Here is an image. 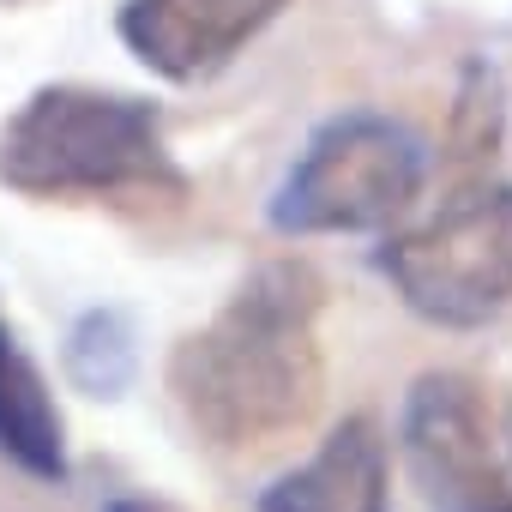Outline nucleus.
I'll use <instances>...</instances> for the list:
<instances>
[{
    "instance_id": "nucleus-8",
    "label": "nucleus",
    "mask_w": 512,
    "mask_h": 512,
    "mask_svg": "<svg viewBox=\"0 0 512 512\" xmlns=\"http://www.w3.org/2000/svg\"><path fill=\"white\" fill-rule=\"evenodd\" d=\"M0 458L19 464L31 482H49V488H61L73 476L67 416H61L43 368L25 356V344L7 320H0Z\"/></svg>"
},
{
    "instance_id": "nucleus-7",
    "label": "nucleus",
    "mask_w": 512,
    "mask_h": 512,
    "mask_svg": "<svg viewBox=\"0 0 512 512\" xmlns=\"http://www.w3.org/2000/svg\"><path fill=\"white\" fill-rule=\"evenodd\" d=\"M253 512H392V452L374 416H344L296 470L260 488Z\"/></svg>"
},
{
    "instance_id": "nucleus-12",
    "label": "nucleus",
    "mask_w": 512,
    "mask_h": 512,
    "mask_svg": "<svg viewBox=\"0 0 512 512\" xmlns=\"http://www.w3.org/2000/svg\"><path fill=\"white\" fill-rule=\"evenodd\" d=\"M506 464H512V410H506Z\"/></svg>"
},
{
    "instance_id": "nucleus-10",
    "label": "nucleus",
    "mask_w": 512,
    "mask_h": 512,
    "mask_svg": "<svg viewBox=\"0 0 512 512\" xmlns=\"http://www.w3.org/2000/svg\"><path fill=\"white\" fill-rule=\"evenodd\" d=\"M500 121H506V91H500V73L488 61H470L464 67V85H458V109H452V157L458 163H482L494 157L500 145Z\"/></svg>"
},
{
    "instance_id": "nucleus-11",
    "label": "nucleus",
    "mask_w": 512,
    "mask_h": 512,
    "mask_svg": "<svg viewBox=\"0 0 512 512\" xmlns=\"http://www.w3.org/2000/svg\"><path fill=\"white\" fill-rule=\"evenodd\" d=\"M103 512H187V506H175V500H157V494H121V500H109Z\"/></svg>"
},
{
    "instance_id": "nucleus-9",
    "label": "nucleus",
    "mask_w": 512,
    "mask_h": 512,
    "mask_svg": "<svg viewBox=\"0 0 512 512\" xmlns=\"http://www.w3.org/2000/svg\"><path fill=\"white\" fill-rule=\"evenodd\" d=\"M67 368L85 392H121L133 374V338L127 320L115 308H91L73 332H67Z\"/></svg>"
},
{
    "instance_id": "nucleus-6",
    "label": "nucleus",
    "mask_w": 512,
    "mask_h": 512,
    "mask_svg": "<svg viewBox=\"0 0 512 512\" xmlns=\"http://www.w3.org/2000/svg\"><path fill=\"white\" fill-rule=\"evenodd\" d=\"M290 0H121V49L169 85L217 79Z\"/></svg>"
},
{
    "instance_id": "nucleus-4",
    "label": "nucleus",
    "mask_w": 512,
    "mask_h": 512,
    "mask_svg": "<svg viewBox=\"0 0 512 512\" xmlns=\"http://www.w3.org/2000/svg\"><path fill=\"white\" fill-rule=\"evenodd\" d=\"M374 272L440 332L500 320L512 308V181L470 187L428 223L386 235L374 247Z\"/></svg>"
},
{
    "instance_id": "nucleus-2",
    "label": "nucleus",
    "mask_w": 512,
    "mask_h": 512,
    "mask_svg": "<svg viewBox=\"0 0 512 512\" xmlns=\"http://www.w3.org/2000/svg\"><path fill=\"white\" fill-rule=\"evenodd\" d=\"M0 187L19 199L181 193L163 109L103 85H37L0 121Z\"/></svg>"
},
{
    "instance_id": "nucleus-5",
    "label": "nucleus",
    "mask_w": 512,
    "mask_h": 512,
    "mask_svg": "<svg viewBox=\"0 0 512 512\" xmlns=\"http://www.w3.org/2000/svg\"><path fill=\"white\" fill-rule=\"evenodd\" d=\"M398 452L428 512H512V464L470 374L428 368L410 380L398 410Z\"/></svg>"
},
{
    "instance_id": "nucleus-3",
    "label": "nucleus",
    "mask_w": 512,
    "mask_h": 512,
    "mask_svg": "<svg viewBox=\"0 0 512 512\" xmlns=\"http://www.w3.org/2000/svg\"><path fill=\"white\" fill-rule=\"evenodd\" d=\"M428 187V145L410 121L344 109L308 133L266 199L278 235H374L398 223Z\"/></svg>"
},
{
    "instance_id": "nucleus-1",
    "label": "nucleus",
    "mask_w": 512,
    "mask_h": 512,
    "mask_svg": "<svg viewBox=\"0 0 512 512\" xmlns=\"http://www.w3.org/2000/svg\"><path fill=\"white\" fill-rule=\"evenodd\" d=\"M320 314L326 284L308 260L253 266L229 302L169 350V398L187 428L229 458L308 434L326 404Z\"/></svg>"
}]
</instances>
